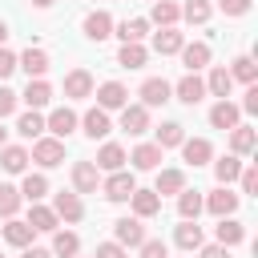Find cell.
Returning <instances> with one entry per match:
<instances>
[{
  "mask_svg": "<svg viewBox=\"0 0 258 258\" xmlns=\"http://www.w3.org/2000/svg\"><path fill=\"white\" fill-rule=\"evenodd\" d=\"M28 161H36L40 169H56V165L64 161V141L52 137V133H40V137L32 141V149H28Z\"/></svg>",
  "mask_w": 258,
  "mask_h": 258,
  "instance_id": "obj_1",
  "label": "cell"
},
{
  "mask_svg": "<svg viewBox=\"0 0 258 258\" xmlns=\"http://www.w3.org/2000/svg\"><path fill=\"white\" fill-rule=\"evenodd\" d=\"M137 189V177H133V169H113L109 177H101V194L109 198V202H129V194Z\"/></svg>",
  "mask_w": 258,
  "mask_h": 258,
  "instance_id": "obj_2",
  "label": "cell"
},
{
  "mask_svg": "<svg viewBox=\"0 0 258 258\" xmlns=\"http://www.w3.org/2000/svg\"><path fill=\"white\" fill-rule=\"evenodd\" d=\"M238 202H242V194H234L230 185H218V189H210V194L202 198V210H210L214 218H230V214L238 210Z\"/></svg>",
  "mask_w": 258,
  "mask_h": 258,
  "instance_id": "obj_3",
  "label": "cell"
},
{
  "mask_svg": "<svg viewBox=\"0 0 258 258\" xmlns=\"http://www.w3.org/2000/svg\"><path fill=\"white\" fill-rule=\"evenodd\" d=\"M137 97H141V105H145V109H161L165 101H173V85H169L165 77H149V81H141Z\"/></svg>",
  "mask_w": 258,
  "mask_h": 258,
  "instance_id": "obj_4",
  "label": "cell"
},
{
  "mask_svg": "<svg viewBox=\"0 0 258 258\" xmlns=\"http://www.w3.org/2000/svg\"><path fill=\"white\" fill-rule=\"evenodd\" d=\"M77 125H81V117L69 109V105H56L48 117H44V133H52V137H69V133H77Z\"/></svg>",
  "mask_w": 258,
  "mask_h": 258,
  "instance_id": "obj_5",
  "label": "cell"
},
{
  "mask_svg": "<svg viewBox=\"0 0 258 258\" xmlns=\"http://www.w3.org/2000/svg\"><path fill=\"white\" fill-rule=\"evenodd\" d=\"M77 129H81L89 141H101V137H109V133H113V121H109V113H105L101 105H93V109L81 117V125H77Z\"/></svg>",
  "mask_w": 258,
  "mask_h": 258,
  "instance_id": "obj_6",
  "label": "cell"
},
{
  "mask_svg": "<svg viewBox=\"0 0 258 258\" xmlns=\"http://www.w3.org/2000/svg\"><path fill=\"white\" fill-rule=\"evenodd\" d=\"M113 242H121L125 250H137V246L145 242L141 218H117V222H113Z\"/></svg>",
  "mask_w": 258,
  "mask_h": 258,
  "instance_id": "obj_7",
  "label": "cell"
},
{
  "mask_svg": "<svg viewBox=\"0 0 258 258\" xmlns=\"http://www.w3.org/2000/svg\"><path fill=\"white\" fill-rule=\"evenodd\" d=\"M93 73L89 69H69L64 73V97L69 101H85V97H93Z\"/></svg>",
  "mask_w": 258,
  "mask_h": 258,
  "instance_id": "obj_8",
  "label": "cell"
},
{
  "mask_svg": "<svg viewBox=\"0 0 258 258\" xmlns=\"http://www.w3.org/2000/svg\"><path fill=\"white\" fill-rule=\"evenodd\" d=\"M101 189V169L93 161H73V194H97Z\"/></svg>",
  "mask_w": 258,
  "mask_h": 258,
  "instance_id": "obj_9",
  "label": "cell"
},
{
  "mask_svg": "<svg viewBox=\"0 0 258 258\" xmlns=\"http://www.w3.org/2000/svg\"><path fill=\"white\" fill-rule=\"evenodd\" d=\"M52 210H56V218L69 222V226L85 218V202H81V194H73V189H60V194L52 198Z\"/></svg>",
  "mask_w": 258,
  "mask_h": 258,
  "instance_id": "obj_10",
  "label": "cell"
},
{
  "mask_svg": "<svg viewBox=\"0 0 258 258\" xmlns=\"http://www.w3.org/2000/svg\"><path fill=\"white\" fill-rule=\"evenodd\" d=\"M97 105H101L105 113L125 109V105H129V89H125L121 81H105V85H97Z\"/></svg>",
  "mask_w": 258,
  "mask_h": 258,
  "instance_id": "obj_11",
  "label": "cell"
},
{
  "mask_svg": "<svg viewBox=\"0 0 258 258\" xmlns=\"http://www.w3.org/2000/svg\"><path fill=\"white\" fill-rule=\"evenodd\" d=\"M121 113V129L129 133V137H141V133H149V109L137 101V105H125V109H117Z\"/></svg>",
  "mask_w": 258,
  "mask_h": 258,
  "instance_id": "obj_12",
  "label": "cell"
},
{
  "mask_svg": "<svg viewBox=\"0 0 258 258\" xmlns=\"http://www.w3.org/2000/svg\"><path fill=\"white\" fill-rule=\"evenodd\" d=\"M177 149H181L185 165H194V169H198V165H210V161H214V145H210L206 137H185V141H181Z\"/></svg>",
  "mask_w": 258,
  "mask_h": 258,
  "instance_id": "obj_13",
  "label": "cell"
},
{
  "mask_svg": "<svg viewBox=\"0 0 258 258\" xmlns=\"http://www.w3.org/2000/svg\"><path fill=\"white\" fill-rule=\"evenodd\" d=\"M0 234H4V242H8V246H16V250L32 246V238H36V230H32V226H28L24 218H4Z\"/></svg>",
  "mask_w": 258,
  "mask_h": 258,
  "instance_id": "obj_14",
  "label": "cell"
},
{
  "mask_svg": "<svg viewBox=\"0 0 258 258\" xmlns=\"http://www.w3.org/2000/svg\"><path fill=\"white\" fill-rule=\"evenodd\" d=\"M145 20L157 24V28H177V20H181V4H173V0H153Z\"/></svg>",
  "mask_w": 258,
  "mask_h": 258,
  "instance_id": "obj_15",
  "label": "cell"
},
{
  "mask_svg": "<svg viewBox=\"0 0 258 258\" xmlns=\"http://www.w3.org/2000/svg\"><path fill=\"white\" fill-rule=\"evenodd\" d=\"M81 28H85V36H89V40H97V44H101V40H109V36H113V16H109L105 8H93V12L85 16V24H81Z\"/></svg>",
  "mask_w": 258,
  "mask_h": 258,
  "instance_id": "obj_16",
  "label": "cell"
},
{
  "mask_svg": "<svg viewBox=\"0 0 258 258\" xmlns=\"http://www.w3.org/2000/svg\"><path fill=\"white\" fill-rule=\"evenodd\" d=\"M238 121H242V109H238V105H234L230 97L214 101V109H210V125H214V129H226V133H230V129H234Z\"/></svg>",
  "mask_w": 258,
  "mask_h": 258,
  "instance_id": "obj_17",
  "label": "cell"
},
{
  "mask_svg": "<svg viewBox=\"0 0 258 258\" xmlns=\"http://www.w3.org/2000/svg\"><path fill=\"white\" fill-rule=\"evenodd\" d=\"M36 234H52L56 226H60V218H56V210L52 206H40V202H28V218H24Z\"/></svg>",
  "mask_w": 258,
  "mask_h": 258,
  "instance_id": "obj_18",
  "label": "cell"
},
{
  "mask_svg": "<svg viewBox=\"0 0 258 258\" xmlns=\"http://www.w3.org/2000/svg\"><path fill=\"white\" fill-rule=\"evenodd\" d=\"M113 36H117L121 44H141V40L149 36V20H145V16L121 20V24H113Z\"/></svg>",
  "mask_w": 258,
  "mask_h": 258,
  "instance_id": "obj_19",
  "label": "cell"
},
{
  "mask_svg": "<svg viewBox=\"0 0 258 258\" xmlns=\"http://www.w3.org/2000/svg\"><path fill=\"white\" fill-rule=\"evenodd\" d=\"M177 56H181L185 73H198V69H206V64H210V44H206V40H185Z\"/></svg>",
  "mask_w": 258,
  "mask_h": 258,
  "instance_id": "obj_20",
  "label": "cell"
},
{
  "mask_svg": "<svg viewBox=\"0 0 258 258\" xmlns=\"http://www.w3.org/2000/svg\"><path fill=\"white\" fill-rule=\"evenodd\" d=\"M48 64H52V60H48V52H44V48H32V44L16 56V69H24V73H28V81H32V77H44V73H48Z\"/></svg>",
  "mask_w": 258,
  "mask_h": 258,
  "instance_id": "obj_21",
  "label": "cell"
},
{
  "mask_svg": "<svg viewBox=\"0 0 258 258\" xmlns=\"http://www.w3.org/2000/svg\"><path fill=\"white\" fill-rule=\"evenodd\" d=\"M173 97H177L181 105H198V101L206 97V81H202L198 73H185V77L173 85Z\"/></svg>",
  "mask_w": 258,
  "mask_h": 258,
  "instance_id": "obj_22",
  "label": "cell"
},
{
  "mask_svg": "<svg viewBox=\"0 0 258 258\" xmlns=\"http://www.w3.org/2000/svg\"><path fill=\"white\" fill-rule=\"evenodd\" d=\"M254 145H258V129L238 121V125L230 129V153H238V157H250V153H254Z\"/></svg>",
  "mask_w": 258,
  "mask_h": 258,
  "instance_id": "obj_23",
  "label": "cell"
},
{
  "mask_svg": "<svg viewBox=\"0 0 258 258\" xmlns=\"http://www.w3.org/2000/svg\"><path fill=\"white\" fill-rule=\"evenodd\" d=\"M125 161H129V153H125L117 141H105V145L97 149V161H93V165H97L101 173H113V169H125Z\"/></svg>",
  "mask_w": 258,
  "mask_h": 258,
  "instance_id": "obj_24",
  "label": "cell"
},
{
  "mask_svg": "<svg viewBox=\"0 0 258 258\" xmlns=\"http://www.w3.org/2000/svg\"><path fill=\"white\" fill-rule=\"evenodd\" d=\"M161 157H165V149H161V145H153V141H141V145H133V153H129V165H133V169H157V165H161Z\"/></svg>",
  "mask_w": 258,
  "mask_h": 258,
  "instance_id": "obj_25",
  "label": "cell"
},
{
  "mask_svg": "<svg viewBox=\"0 0 258 258\" xmlns=\"http://www.w3.org/2000/svg\"><path fill=\"white\" fill-rule=\"evenodd\" d=\"M129 206H133V218H157L161 214V198L153 194V189H133L129 194Z\"/></svg>",
  "mask_w": 258,
  "mask_h": 258,
  "instance_id": "obj_26",
  "label": "cell"
},
{
  "mask_svg": "<svg viewBox=\"0 0 258 258\" xmlns=\"http://www.w3.org/2000/svg\"><path fill=\"white\" fill-rule=\"evenodd\" d=\"M234 93V77H230V69L226 64H214L210 69V77H206V97H230Z\"/></svg>",
  "mask_w": 258,
  "mask_h": 258,
  "instance_id": "obj_27",
  "label": "cell"
},
{
  "mask_svg": "<svg viewBox=\"0 0 258 258\" xmlns=\"http://www.w3.org/2000/svg\"><path fill=\"white\" fill-rule=\"evenodd\" d=\"M20 101H24L28 109H44V105L52 101V85H48L44 77H32V81L24 85V93H20Z\"/></svg>",
  "mask_w": 258,
  "mask_h": 258,
  "instance_id": "obj_28",
  "label": "cell"
},
{
  "mask_svg": "<svg viewBox=\"0 0 258 258\" xmlns=\"http://www.w3.org/2000/svg\"><path fill=\"white\" fill-rule=\"evenodd\" d=\"M173 242H177V250H185V254H194L202 242H206V234H202V226L198 222H189V218H181V226L173 230Z\"/></svg>",
  "mask_w": 258,
  "mask_h": 258,
  "instance_id": "obj_29",
  "label": "cell"
},
{
  "mask_svg": "<svg viewBox=\"0 0 258 258\" xmlns=\"http://www.w3.org/2000/svg\"><path fill=\"white\" fill-rule=\"evenodd\" d=\"M242 238H246V226H242L234 214H230V218H218V226H214V242H218V246H238Z\"/></svg>",
  "mask_w": 258,
  "mask_h": 258,
  "instance_id": "obj_30",
  "label": "cell"
},
{
  "mask_svg": "<svg viewBox=\"0 0 258 258\" xmlns=\"http://www.w3.org/2000/svg\"><path fill=\"white\" fill-rule=\"evenodd\" d=\"M0 169L4 173H28V149L24 145H0Z\"/></svg>",
  "mask_w": 258,
  "mask_h": 258,
  "instance_id": "obj_31",
  "label": "cell"
},
{
  "mask_svg": "<svg viewBox=\"0 0 258 258\" xmlns=\"http://www.w3.org/2000/svg\"><path fill=\"white\" fill-rule=\"evenodd\" d=\"M48 250H52L56 258H77V254H81V238H77L73 230H60V226H56V230H52V246H48Z\"/></svg>",
  "mask_w": 258,
  "mask_h": 258,
  "instance_id": "obj_32",
  "label": "cell"
},
{
  "mask_svg": "<svg viewBox=\"0 0 258 258\" xmlns=\"http://www.w3.org/2000/svg\"><path fill=\"white\" fill-rule=\"evenodd\" d=\"M181 44H185V32H177V28H161L153 36V52L157 56H173V52H181Z\"/></svg>",
  "mask_w": 258,
  "mask_h": 258,
  "instance_id": "obj_33",
  "label": "cell"
},
{
  "mask_svg": "<svg viewBox=\"0 0 258 258\" xmlns=\"http://www.w3.org/2000/svg\"><path fill=\"white\" fill-rule=\"evenodd\" d=\"M210 165H214L218 185H230V181H238V173H242V157H238V153H226V157H218V161H210Z\"/></svg>",
  "mask_w": 258,
  "mask_h": 258,
  "instance_id": "obj_34",
  "label": "cell"
},
{
  "mask_svg": "<svg viewBox=\"0 0 258 258\" xmlns=\"http://www.w3.org/2000/svg\"><path fill=\"white\" fill-rule=\"evenodd\" d=\"M185 189V169H161L157 181H153V194L165 198V194H181Z\"/></svg>",
  "mask_w": 258,
  "mask_h": 258,
  "instance_id": "obj_35",
  "label": "cell"
},
{
  "mask_svg": "<svg viewBox=\"0 0 258 258\" xmlns=\"http://www.w3.org/2000/svg\"><path fill=\"white\" fill-rule=\"evenodd\" d=\"M16 133H20L24 141H36V137L44 133V117H40V109H28V113H20V117H16Z\"/></svg>",
  "mask_w": 258,
  "mask_h": 258,
  "instance_id": "obj_36",
  "label": "cell"
},
{
  "mask_svg": "<svg viewBox=\"0 0 258 258\" xmlns=\"http://www.w3.org/2000/svg\"><path fill=\"white\" fill-rule=\"evenodd\" d=\"M16 189H20V198H24V202H40V198L48 194V177H44V173H24Z\"/></svg>",
  "mask_w": 258,
  "mask_h": 258,
  "instance_id": "obj_37",
  "label": "cell"
},
{
  "mask_svg": "<svg viewBox=\"0 0 258 258\" xmlns=\"http://www.w3.org/2000/svg\"><path fill=\"white\" fill-rule=\"evenodd\" d=\"M145 60H149V48L145 44H121L117 48V64L121 69H145Z\"/></svg>",
  "mask_w": 258,
  "mask_h": 258,
  "instance_id": "obj_38",
  "label": "cell"
},
{
  "mask_svg": "<svg viewBox=\"0 0 258 258\" xmlns=\"http://www.w3.org/2000/svg\"><path fill=\"white\" fill-rule=\"evenodd\" d=\"M181 141H185V125H177V121H161L153 145H161V149H177Z\"/></svg>",
  "mask_w": 258,
  "mask_h": 258,
  "instance_id": "obj_39",
  "label": "cell"
},
{
  "mask_svg": "<svg viewBox=\"0 0 258 258\" xmlns=\"http://www.w3.org/2000/svg\"><path fill=\"white\" fill-rule=\"evenodd\" d=\"M210 16H214V4L210 0H185L181 4V20L185 24H210Z\"/></svg>",
  "mask_w": 258,
  "mask_h": 258,
  "instance_id": "obj_40",
  "label": "cell"
},
{
  "mask_svg": "<svg viewBox=\"0 0 258 258\" xmlns=\"http://www.w3.org/2000/svg\"><path fill=\"white\" fill-rule=\"evenodd\" d=\"M20 206H24L20 189H16V185H8V181H0V222H4V218H16V214H20Z\"/></svg>",
  "mask_w": 258,
  "mask_h": 258,
  "instance_id": "obj_41",
  "label": "cell"
},
{
  "mask_svg": "<svg viewBox=\"0 0 258 258\" xmlns=\"http://www.w3.org/2000/svg\"><path fill=\"white\" fill-rule=\"evenodd\" d=\"M230 77H234V81H242V85H254V81H258V64H254V56H234Z\"/></svg>",
  "mask_w": 258,
  "mask_h": 258,
  "instance_id": "obj_42",
  "label": "cell"
},
{
  "mask_svg": "<svg viewBox=\"0 0 258 258\" xmlns=\"http://www.w3.org/2000/svg\"><path fill=\"white\" fill-rule=\"evenodd\" d=\"M177 214L189 218V222H198V214H202V194H198V189H181V194H177Z\"/></svg>",
  "mask_w": 258,
  "mask_h": 258,
  "instance_id": "obj_43",
  "label": "cell"
},
{
  "mask_svg": "<svg viewBox=\"0 0 258 258\" xmlns=\"http://www.w3.org/2000/svg\"><path fill=\"white\" fill-rule=\"evenodd\" d=\"M137 258H169V246H165L161 238H145V242L137 246Z\"/></svg>",
  "mask_w": 258,
  "mask_h": 258,
  "instance_id": "obj_44",
  "label": "cell"
},
{
  "mask_svg": "<svg viewBox=\"0 0 258 258\" xmlns=\"http://www.w3.org/2000/svg\"><path fill=\"white\" fill-rule=\"evenodd\" d=\"M16 105H20V93H12L8 85H0V121H4V117H12V113H16Z\"/></svg>",
  "mask_w": 258,
  "mask_h": 258,
  "instance_id": "obj_45",
  "label": "cell"
},
{
  "mask_svg": "<svg viewBox=\"0 0 258 258\" xmlns=\"http://www.w3.org/2000/svg\"><path fill=\"white\" fill-rule=\"evenodd\" d=\"M218 8H222L226 16H246V12L254 8V0H218Z\"/></svg>",
  "mask_w": 258,
  "mask_h": 258,
  "instance_id": "obj_46",
  "label": "cell"
},
{
  "mask_svg": "<svg viewBox=\"0 0 258 258\" xmlns=\"http://www.w3.org/2000/svg\"><path fill=\"white\" fill-rule=\"evenodd\" d=\"M93 258H129V250H125V246H121V242H101V246H97V254H93Z\"/></svg>",
  "mask_w": 258,
  "mask_h": 258,
  "instance_id": "obj_47",
  "label": "cell"
},
{
  "mask_svg": "<svg viewBox=\"0 0 258 258\" xmlns=\"http://www.w3.org/2000/svg\"><path fill=\"white\" fill-rule=\"evenodd\" d=\"M238 181H242V194H254V189H258V169H254V165H242Z\"/></svg>",
  "mask_w": 258,
  "mask_h": 258,
  "instance_id": "obj_48",
  "label": "cell"
},
{
  "mask_svg": "<svg viewBox=\"0 0 258 258\" xmlns=\"http://www.w3.org/2000/svg\"><path fill=\"white\" fill-rule=\"evenodd\" d=\"M194 254H198V258H230V246H218V242H210V246H206V242H202Z\"/></svg>",
  "mask_w": 258,
  "mask_h": 258,
  "instance_id": "obj_49",
  "label": "cell"
},
{
  "mask_svg": "<svg viewBox=\"0 0 258 258\" xmlns=\"http://www.w3.org/2000/svg\"><path fill=\"white\" fill-rule=\"evenodd\" d=\"M16 73V52H8V48H0V85L8 81Z\"/></svg>",
  "mask_w": 258,
  "mask_h": 258,
  "instance_id": "obj_50",
  "label": "cell"
},
{
  "mask_svg": "<svg viewBox=\"0 0 258 258\" xmlns=\"http://www.w3.org/2000/svg\"><path fill=\"white\" fill-rule=\"evenodd\" d=\"M242 113H258V81L254 85H246V97H242V105H238Z\"/></svg>",
  "mask_w": 258,
  "mask_h": 258,
  "instance_id": "obj_51",
  "label": "cell"
},
{
  "mask_svg": "<svg viewBox=\"0 0 258 258\" xmlns=\"http://www.w3.org/2000/svg\"><path fill=\"white\" fill-rule=\"evenodd\" d=\"M20 258H56L52 250H44V246H24L20 250Z\"/></svg>",
  "mask_w": 258,
  "mask_h": 258,
  "instance_id": "obj_52",
  "label": "cell"
},
{
  "mask_svg": "<svg viewBox=\"0 0 258 258\" xmlns=\"http://www.w3.org/2000/svg\"><path fill=\"white\" fill-rule=\"evenodd\" d=\"M4 40H8V24L0 20V48H4Z\"/></svg>",
  "mask_w": 258,
  "mask_h": 258,
  "instance_id": "obj_53",
  "label": "cell"
},
{
  "mask_svg": "<svg viewBox=\"0 0 258 258\" xmlns=\"http://www.w3.org/2000/svg\"><path fill=\"white\" fill-rule=\"evenodd\" d=\"M32 4H36V8H52L56 0H32Z\"/></svg>",
  "mask_w": 258,
  "mask_h": 258,
  "instance_id": "obj_54",
  "label": "cell"
},
{
  "mask_svg": "<svg viewBox=\"0 0 258 258\" xmlns=\"http://www.w3.org/2000/svg\"><path fill=\"white\" fill-rule=\"evenodd\" d=\"M0 145H8V129L4 125H0Z\"/></svg>",
  "mask_w": 258,
  "mask_h": 258,
  "instance_id": "obj_55",
  "label": "cell"
},
{
  "mask_svg": "<svg viewBox=\"0 0 258 258\" xmlns=\"http://www.w3.org/2000/svg\"><path fill=\"white\" fill-rule=\"evenodd\" d=\"M93 4H97V0H93Z\"/></svg>",
  "mask_w": 258,
  "mask_h": 258,
  "instance_id": "obj_56",
  "label": "cell"
},
{
  "mask_svg": "<svg viewBox=\"0 0 258 258\" xmlns=\"http://www.w3.org/2000/svg\"><path fill=\"white\" fill-rule=\"evenodd\" d=\"M149 4H153V0H149Z\"/></svg>",
  "mask_w": 258,
  "mask_h": 258,
  "instance_id": "obj_57",
  "label": "cell"
},
{
  "mask_svg": "<svg viewBox=\"0 0 258 258\" xmlns=\"http://www.w3.org/2000/svg\"><path fill=\"white\" fill-rule=\"evenodd\" d=\"M0 258H4V254H0Z\"/></svg>",
  "mask_w": 258,
  "mask_h": 258,
  "instance_id": "obj_58",
  "label": "cell"
}]
</instances>
